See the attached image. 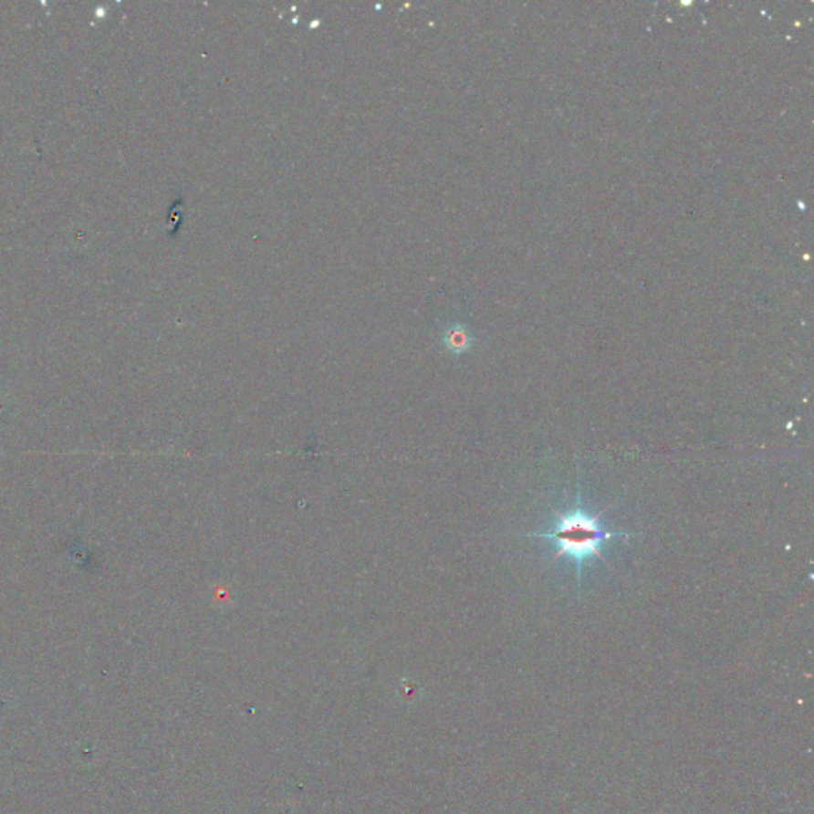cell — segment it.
<instances>
[{
    "label": "cell",
    "mask_w": 814,
    "mask_h": 814,
    "mask_svg": "<svg viewBox=\"0 0 814 814\" xmlns=\"http://www.w3.org/2000/svg\"><path fill=\"white\" fill-rule=\"evenodd\" d=\"M445 344L452 352H464L469 347V336L463 328H454L445 336Z\"/></svg>",
    "instance_id": "7a4b0ae2"
},
{
    "label": "cell",
    "mask_w": 814,
    "mask_h": 814,
    "mask_svg": "<svg viewBox=\"0 0 814 814\" xmlns=\"http://www.w3.org/2000/svg\"><path fill=\"white\" fill-rule=\"evenodd\" d=\"M531 537H541L552 544L556 557L573 561L578 580H582L584 567L590 561L601 558L606 544L614 537H627V531H610L603 517L597 512L589 511L580 495L578 503L558 512L548 530L543 533H531Z\"/></svg>",
    "instance_id": "6da1fadb"
}]
</instances>
